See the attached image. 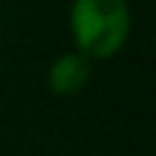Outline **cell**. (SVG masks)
Segmentation results:
<instances>
[{"mask_svg":"<svg viewBox=\"0 0 156 156\" xmlns=\"http://www.w3.org/2000/svg\"><path fill=\"white\" fill-rule=\"evenodd\" d=\"M130 29L127 0H75L73 35L81 55L107 58L124 44Z\"/></svg>","mask_w":156,"mask_h":156,"instance_id":"obj_1","label":"cell"},{"mask_svg":"<svg viewBox=\"0 0 156 156\" xmlns=\"http://www.w3.org/2000/svg\"><path fill=\"white\" fill-rule=\"evenodd\" d=\"M90 58L81 55V52H73V55L58 58L55 64L49 67V87L61 95L78 93L84 84L90 81Z\"/></svg>","mask_w":156,"mask_h":156,"instance_id":"obj_2","label":"cell"}]
</instances>
